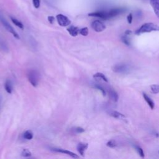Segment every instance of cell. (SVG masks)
Here are the masks:
<instances>
[{
  "label": "cell",
  "mask_w": 159,
  "mask_h": 159,
  "mask_svg": "<svg viewBox=\"0 0 159 159\" xmlns=\"http://www.w3.org/2000/svg\"><path fill=\"white\" fill-rule=\"evenodd\" d=\"M159 26L153 24L152 23H148L143 24L141 27L138 29L135 32L137 35H140L141 34L145 32H151L152 31H158Z\"/></svg>",
  "instance_id": "6da1fadb"
},
{
  "label": "cell",
  "mask_w": 159,
  "mask_h": 159,
  "mask_svg": "<svg viewBox=\"0 0 159 159\" xmlns=\"http://www.w3.org/2000/svg\"><path fill=\"white\" fill-rule=\"evenodd\" d=\"M27 76L29 83L33 86L37 87L40 80V75L39 72L35 70H30L28 72Z\"/></svg>",
  "instance_id": "7a4b0ae2"
},
{
  "label": "cell",
  "mask_w": 159,
  "mask_h": 159,
  "mask_svg": "<svg viewBox=\"0 0 159 159\" xmlns=\"http://www.w3.org/2000/svg\"><path fill=\"white\" fill-rule=\"evenodd\" d=\"M0 21L1 22L2 24L3 25L4 27L5 28V29L8 30V31H9L11 34H12V36H14L16 39H20L18 34L16 32V30L14 29V28L12 27V26L10 25V24L5 19H4L3 17L0 16Z\"/></svg>",
  "instance_id": "3957f363"
},
{
  "label": "cell",
  "mask_w": 159,
  "mask_h": 159,
  "mask_svg": "<svg viewBox=\"0 0 159 159\" xmlns=\"http://www.w3.org/2000/svg\"><path fill=\"white\" fill-rule=\"evenodd\" d=\"M56 18L57 20V23L62 26V27H67L71 23V21L68 18L67 16H65L62 14L57 15Z\"/></svg>",
  "instance_id": "277c9868"
},
{
  "label": "cell",
  "mask_w": 159,
  "mask_h": 159,
  "mask_svg": "<svg viewBox=\"0 0 159 159\" xmlns=\"http://www.w3.org/2000/svg\"><path fill=\"white\" fill-rule=\"evenodd\" d=\"M129 67L126 64H118L114 65L113 70L114 72L119 73H126L129 72Z\"/></svg>",
  "instance_id": "5b68a950"
},
{
  "label": "cell",
  "mask_w": 159,
  "mask_h": 159,
  "mask_svg": "<svg viewBox=\"0 0 159 159\" xmlns=\"http://www.w3.org/2000/svg\"><path fill=\"white\" fill-rule=\"evenodd\" d=\"M91 28L95 31L97 32H100L103 31L106 29V26L101 21L99 20H96L91 23Z\"/></svg>",
  "instance_id": "8992f818"
},
{
  "label": "cell",
  "mask_w": 159,
  "mask_h": 159,
  "mask_svg": "<svg viewBox=\"0 0 159 159\" xmlns=\"http://www.w3.org/2000/svg\"><path fill=\"white\" fill-rule=\"evenodd\" d=\"M88 16H92V17H100V18H101V19H105V20L109 19V16H108V12L106 11H104L91 12V13H89V14H88Z\"/></svg>",
  "instance_id": "52a82bcc"
},
{
  "label": "cell",
  "mask_w": 159,
  "mask_h": 159,
  "mask_svg": "<svg viewBox=\"0 0 159 159\" xmlns=\"http://www.w3.org/2000/svg\"><path fill=\"white\" fill-rule=\"evenodd\" d=\"M125 11V10L124 8H113L110 10L108 12L109 18L111 19L112 17H116L119 15H121V13Z\"/></svg>",
  "instance_id": "ba28073f"
},
{
  "label": "cell",
  "mask_w": 159,
  "mask_h": 159,
  "mask_svg": "<svg viewBox=\"0 0 159 159\" xmlns=\"http://www.w3.org/2000/svg\"><path fill=\"white\" fill-rule=\"evenodd\" d=\"M52 150L53 151L56 152L65 153V154H66V155H68L70 157H71L73 158H79V156L77 155V154L75 153L72 152H70L69 151H67V150H64V149H57V148H52Z\"/></svg>",
  "instance_id": "9c48e42d"
},
{
  "label": "cell",
  "mask_w": 159,
  "mask_h": 159,
  "mask_svg": "<svg viewBox=\"0 0 159 159\" xmlns=\"http://www.w3.org/2000/svg\"><path fill=\"white\" fill-rule=\"evenodd\" d=\"M88 147V144L80 142L77 145V151L81 156H84V154H85V152L86 151Z\"/></svg>",
  "instance_id": "30bf717a"
},
{
  "label": "cell",
  "mask_w": 159,
  "mask_h": 159,
  "mask_svg": "<svg viewBox=\"0 0 159 159\" xmlns=\"http://www.w3.org/2000/svg\"><path fill=\"white\" fill-rule=\"evenodd\" d=\"M150 3L155 12V14L159 18V0H150Z\"/></svg>",
  "instance_id": "8fae6325"
},
{
  "label": "cell",
  "mask_w": 159,
  "mask_h": 159,
  "mask_svg": "<svg viewBox=\"0 0 159 159\" xmlns=\"http://www.w3.org/2000/svg\"><path fill=\"white\" fill-rule=\"evenodd\" d=\"M67 31L70 34V36H72L73 37H76L78 36V34H79L80 29L77 28L75 27V26H70L68 28H67Z\"/></svg>",
  "instance_id": "7c38bea8"
},
{
  "label": "cell",
  "mask_w": 159,
  "mask_h": 159,
  "mask_svg": "<svg viewBox=\"0 0 159 159\" xmlns=\"http://www.w3.org/2000/svg\"><path fill=\"white\" fill-rule=\"evenodd\" d=\"M4 88H5L6 91L9 94H11L12 91V85L11 82L10 80H7L5 83H4Z\"/></svg>",
  "instance_id": "4fadbf2b"
},
{
  "label": "cell",
  "mask_w": 159,
  "mask_h": 159,
  "mask_svg": "<svg viewBox=\"0 0 159 159\" xmlns=\"http://www.w3.org/2000/svg\"><path fill=\"white\" fill-rule=\"evenodd\" d=\"M143 96L144 98V100L147 103L150 108H151L152 109H153L154 108V107H155V104H154L153 101L151 100V98H149V97L145 93H143Z\"/></svg>",
  "instance_id": "5bb4252c"
},
{
  "label": "cell",
  "mask_w": 159,
  "mask_h": 159,
  "mask_svg": "<svg viewBox=\"0 0 159 159\" xmlns=\"http://www.w3.org/2000/svg\"><path fill=\"white\" fill-rule=\"evenodd\" d=\"M109 96L110 98H111V99L112 100H113L114 101H115V102H116V101H118V98H119V96H118V95L117 93L113 90H109Z\"/></svg>",
  "instance_id": "9a60e30c"
},
{
  "label": "cell",
  "mask_w": 159,
  "mask_h": 159,
  "mask_svg": "<svg viewBox=\"0 0 159 159\" xmlns=\"http://www.w3.org/2000/svg\"><path fill=\"white\" fill-rule=\"evenodd\" d=\"M111 116L115 118H118L119 119H122V120H125L126 119V117L124 115V114L119 113L118 111H113L111 114H110Z\"/></svg>",
  "instance_id": "2e32d148"
},
{
  "label": "cell",
  "mask_w": 159,
  "mask_h": 159,
  "mask_svg": "<svg viewBox=\"0 0 159 159\" xmlns=\"http://www.w3.org/2000/svg\"><path fill=\"white\" fill-rule=\"evenodd\" d=\"M93 78H100L101 80H103L105 82H108V78L106 77V76L102 73H95L93 75Z\"/></svg>",
  "instance_id": "e0dca14e"
},
{
  "label": "cell",
  "mask_w": 159,
  "mask_h": 159,
  "mask_svg": "<svg viewBox=\"0 0 159 159\" xmlns=\"http://www.w3.org/2000/svg\"><path fill=\"white\" fill-rule=\"evenodd\" d=\"M11 19L12 23L15 24V25H16V26H17V27L21 29H24V25L23 24V23H21L19 20H17L15 19V17H11Z\"/></svg>",
  "instance_id": "ac0fdd59"
},
{
  "label": "cell",
  "mask_w": 159,
  "mask_h": 159,
  "mask_svg": "<svg viewBox=\"0 0 159 159\" xmlns=\"http://www.w3.org/2000/svg\"><path fill=\"white\" fill-rule=\"evenodd\" d=\"M23 138L26 140H31L33 138V133L30 131H26L23 134Z\"/></svg>",
  "instance_id": "d6986e66"
},
{
  "label": "cell",
  "mask_w": 159,
  "mask_h": 159,
  "mask_svg": "<svg viewBox=\"0 0 159 159\" xmlns=\"http://www.w3.org/2000/svg\"><path fill=\"white\" fill-rule=\"evenodd\" d=\"M122 41L123 42V43H124L127 46H130L131 45V40L130 38H129L127 35H124V36H123L121 38Z\"/></svg>",
  "instance_id": "ffe728a7"
},
{
  "label": "cell",
  "mask_w": 159,
  "mask_h": 159,
  "mask_svg": "<svg viewBox=\"0 0 159 159\" xmlns=\"http://www.w3.org/2000/svg\"><path fill=\"white\" fill-rule=\"evenodd\" d=\"M31 152H30L28 149H23V151L21 152V156H23L24 157H29L31 156Z\"/></svg>",
  "instance_id": "44dd1931"
},
{
  "label": "cell",
  "mask_w": 159,
  "mask_h": 159,
  "mask_svg": "<svg viewBox=\"0 0 159 159\" xmlns=\"http://www.w3.org/2000/svg\"><path fill=\"white\" fill-rule=\"evenodd\" d=\"M79 33L83 36H87L88 34H89V30L88 28H83L81 29H80Z\"/></svg>",
  "instance_id": "7402d4cb"
},
{
  "label": "cell",
  "mask_w": 159,
  "mask_h": 159,
  "mask_svg": "<svg viewBox=\"0 0 159 159\" xmlns=\"http://www.w3.org/2000/svg\"><path fill=\"white\" fill-rule=\"evenodd\" d=\"M151 91L154 94L159 93V85H152L151 86Z\"/></svg>",
  "instance_id": "603a6c76"
},
{
  "label": "cell",
  "mask_w": 159,
  "mask_h": 159,
  "mask_svg": "<svg viewBox=\"0 0 159 159\" xmlns=\"http://www.w3.org/2000/svg\"><path fill=\"white\" fill-rule=\"evenodd\" d=\"M135 149L137 151V152H138V153L139 154V156L142 158H144V152L143 151L142 149L139 146H135Z\"/></svg>",
  "instance_id": "cb8c5ba5"
},
{
  "label": "cell",
  "mask_w": 159,
  "mask_h": 159,
  "mask_svg": "<svg viewBox=\"0 0 159 159\" xmlns=\"http://www.w3.org/2000/svg\"><path fill=\"white\" fill-rule=\"evenodd\" d=\"M106 145L110 148H114V147H116L117 144H116L115 141H114V140H109V142H107Z\"/></svg>",
  "instance_id": "d4e9b609"
},
{
  "label": "cell",
  "mask_w": 159,
  "mask_h": 159,
  "mask_svg": "<svg viewBox=\"0 0 159 159\" xmlns=\"http://www.w3.org/2000/svg\"><path fill=\"white\" fill-rule=\"evenodd\" d=\"M73 131L75 132V133L77 134H80V133H83V132H85V129H83L82 127H76L73 129Z\"/></svg>",
  "instance_id": "484cf974"
},
{
  "label": "cell",
  "mask_w": 159,
  "mask_h": 159,
  "mask_svg": "<svg viewBox=\"0 0 159 159\" xmlns=\"http://www.w3.org/2000/svg\"><path fill=\"white\" fill-rule=\"evenodd\" d=\"M94 87L95 88H96V89L100 90L101 91V93H102V94H103V96H106V91L102 86H100V85H98V84H95Z\"/></svg>",
  "instance_id": "4316f807"
},
{
  "label": "cell",
  "mask_w": 159,
  "mask_h": 159,
  "mask_svg": "<svg viewBox=\"0 0 159 159\" xmlns=\"http://www.w3.org/2000/svg\"><path fill=\"white\" fill-rule=\"evenodd\" d=\"M34 6L36 8H39L41 5V0H32Z\"/></svg>",
  "instance_id": "83f0119b"
},
{
  "label": "cell",
  "mask_w": 159,
  "mask_h": 159,
  "mask_svg": "<svg viewBox=\"0 0 159 159\" xmlns=\"http://www.w3.org/2000/svg\"><path fill=\"white\" fill-rule=\"evenodd\" d=\"M48 21L50 24H53L55 21V17L54 16H48Z\"/></svg>",
  "instance_id": "f1b7e54d"
},
{
  "label": "cell",
  "mask_w": 159,
  "mask_h": 159,
  "mask_svg": "<svg viewBox=\"0 0 159 159\" xmlns=\"http://www.w3.org/2000/svg\"><path fill=\"white\" fill-rule=\"evenodd\" d=\"M127 19L128 23H129V24H131L132 23V15L131 14V13H130V14L127 16Z\"/></svg>",
  "instance_id": "f546056e"
},
{
  "label": "cell",
  "mask_w": 159,
  "mask_h": 159,
  "mask_svg": "<svg viewBox=\"0 0 159 159\" xmlns=\"http://www.w3.org/2000/svg\"><path fill=\"white\" fill-rule=\"evenodd\" d=\"M132 34V31L130 30H127L125 32V34L127 35V36H129V35H131Z\"/></svg>",
  "instance_id": "4dcf8cb0"
}]
</instances>
